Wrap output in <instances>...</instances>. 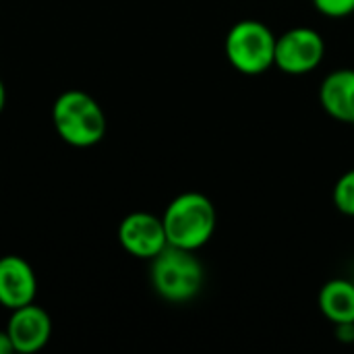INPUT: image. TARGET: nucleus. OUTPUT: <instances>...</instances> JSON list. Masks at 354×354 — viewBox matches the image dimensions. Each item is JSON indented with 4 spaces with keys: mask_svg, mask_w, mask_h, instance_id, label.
<instances>
[{
    "mask_svg": "<svg viewBox=\"0 0 354 354\" xmlns=\"http://www.w3.org/2000/svg\"><path fill=\"white\" fill-rule=\"evenodd\" d=\"M326 56L324 35L311 27H292L276 37L274 66L286 75L301 77L313 73Z\"/></svg>",
    "mask_w": 354,
    "mask_h": 354,
    "instance_id": "nucleus-5",
    "label": "nucleus"
},
{
    "mask_svg": "<svg viewBox=\"0 0 354 354\" xmlns=\"http://www.w3.org/2000/svg\"><path fill=\"white\" fill-rule=\"evenodd\" d=\"M317 305L330 324H354V282L351 278L328 280L319 290Z\"/></svg>",
    "mask_w": 354,
    "mask_h": 354,
    "instance_id": "nucleus-10",
    "label": "nucleus"
},
{
    "mask_svg": "<svg viewBox=\"0 0 354 354\" xmlns=\"http://www.w3.org/2000/svg\"><path fill=\"white\" fill-rule=\"evenodd\" d=\"M332 201L342 216L354 218V168L346 170L334 185Z\"/></svg>",
    "mask_w": 354,
    "mask_h": 354,
    "instance_id": "nucleus-11",
    "label": "nucleus"
},
{
    "mask_svg": "<svg viewBox=\"0 0 354 354\" xmlns=\"http://www.w3.org/2000/svg\"><path fill=\"white\" fill-rule=\"evenodd\" d=\"M315 10L330 19H344L354 12V0H311Z\"/></svg>",
    "mask_w": 354,
    "mask_h": 354,
    "instance_id": "nucleus-12",
    "label": "nucleus"
},
{
    "mask_svg": "<svg viewBox=\"0 0 354 354\" xmlns=\"http://www.w3.org/2000/svg\"><path fill=\"white\" fill-rule=\"evenodd\" d=\"M4 104H6V89H4V83L0 79V112L4 110Z\"/></svg>",
    "mask_w": 354,
    "mask_h": 354,
    "instance_id": "nucleus-15",
    "label": "nucleus"
},
{
    "mask_svg": "<svg viewBox=\"0 0 354 354\" xmlns=\"http://www.w3.org/2000/svg\"><path fill=\"white\" fill-rule=\"evenodd\" d=\"M52 122L64 143L81 149L97 145L108 129L106 114L97 100L81 89H68L56 97Z\"/></svg>",
    "mask_w": 354,
    "mask_h": 354,
    "instance_id": "nucleus-2",
    "label": "nucleus"
},
{
    "mask_svg": "<svg viewBox=\"0 0 354 354\" xmlns=\"http://www.w3.org/2000/svg\"><path fill=\"white\" fill-rule=\"evenodd\" d=\"M120 247L137 259H153L168 247L162 218L149 212H133L118 226Z\"/></svg>",
    "mask_w": 354,
    "mask_h": 354,
    "instance_id": "nucleus-6",
    "label": "nucleus"
},
{
    "mask_svg": "<svg viewBox=\"0 0 354 354\" xmlns=\"http://www.w3.org/2000/svg\"><path fill=\"white\" fill-rule=\"evenodd\" d=\"M37 278L29 261L19 255L0 257V305L8 311L35 303Z\"/></svg>",
    "mask_w": 354,
    "mask_h": 354,
    "instance_id": "nucleus-8",
    "label": "nucleus"
},
{
    "mask_svg": "<svg viewBox=\"0 0 354 354\" xmlns=\"http://www.w3.org/2000/svg\"><path fill=\"white\" fill-rule=\"evenodd\" d=\"M351 280H353V282H354V276H353V278H351Z\"/></svg>",
    "mask_w": 354,
    "mask_h": 354,
    "instance_id": "nucleus-16",
    "label": "nucleus"
},
{
    "mask_svg": "<svg viewBox=\"0 0 354 354\" xmlns=\"http://www.w3.org/2000/svg\"><path fill=\"white\" fill-rule=\"evenodd\" d=\"M276 33L261 21L243 19L230 27L224 39L228 62L243 75L257 77L276 62Z\"/></svg>",
    "mask_w": 354,
    "mask_h": 354,
    "instance_id": "nucleus-4",
    "label": "nucleus"
},
{
    "mask_svg": "<svg viewBox=\"0 0 354 354\" xmlns=\"http://www.w3.org/2000/svg\"><path fill=\"white\" fill-rule=\"evenodd\" d=\"M319 104L334 120L354 127V68H336L324 77Z\"/></svg>",
    "mask_w": 354,
    "mask_h": 354,
    "instance_id": "nucleus-9",
    "label": "nucleus"
},
{
    "mask_svg": "<svg viewBox=\"0 0 354 354\" xmlns=\"http://www.w3.org/2000/svg\"><path fill=\"white\" fill-rule=\"evenodd\" d=\"M149 278L160 299L180 305L193 301L201 292L205 284V270L195 251L168 245L151 259Z\"/></svg>",
    "mask_w": 354,
    "mask_h": 354,
    "instance_id": "nucleus-3",
    "label": "nucleus"
},
{
    "mask_svg": "<svg viewBox=\"0 0 354 354\" xmlns=\"http://www.w3.org/2000/svg\"><path fill=\"white\" fill-rule=\"evenodd\" d=\"M168 245L199 251L205 247L214 232L218 214L212 199L199 191H187L176 195L162 214Z\"/></svg>",
    "mask_w": 354,
    "mask_h": 354,
    "instance_id": "nucleus-1",
    "label": "nucleus"
},
{
    "mask_svg": "<svg viewBox=\"0 0 354 354\" xmlns=\"http://www.w3.org/2000/svg\"><path fill=\"white\" fill-rule=\"evenodd\" d=\"M4 330L12 342L15 353H39L52 338V317L44 307L29 303L10 311Z\"/></svg>",
    "mask_w": 354,
    "mask_h": 354,
    "instance_id": "nucleus-7",
    "label": "nucleus"
},
{
    "mask_svg": "<svg viewBox=\"0 0 354 354\" xmlns=\"http://www.w3.org/2000/svg\"><path fill=\"white\" fill-rule=\"evenodd\" d=\"M10 353H15L12 342H10V338H8L6 330H0V354H10Z\"/></svg>",
    "mask_w": 354,
    "mask_h": 354,
    "instance_id": "nucleus-14",
    "label": "nucleus"
},
{
    "mask_svg": "<svg viewBox=\"0 0 354 354\" xmlns=\"http://www.w3.org/2000/svg\"><path fill=\"white\" fill-rule=\"evenodd\" d=\"M334 334L340 342L354 344V324H338L334 326Z\"/></svg>",
    "mask_w": 354,
    "mask_h": 354,
    "instance_id": "nucleus-13",
    "label": "nucleus"
}]
</instances>
